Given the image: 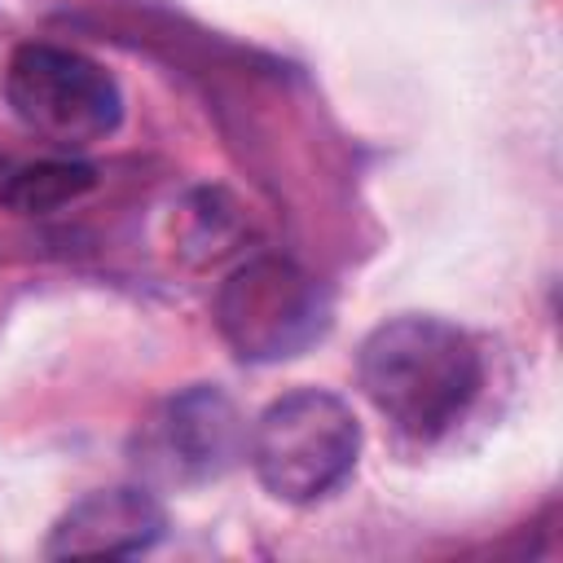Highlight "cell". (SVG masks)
<instances>
[{"label": "cell", "instance_id": "obj_1", "mask_svg": "<svg viewBox=\"0 0 563 563\" xmlns=\"http://www.w3.org/2000/svg\"><path fill=\"white\" fill-rule=\"evenodd\" d=\"M356 378L369 405L405 435H444L479 396L484 361L466 330L440 317H391L356 352Z\"/></svg>", "mask_w": 563, "mask_h": 563}, {"label": "cell", "instance_id": "obj_2", "mask_svg": "<svg viewBox=\"0 0 563 563\" xmlns=\"http://www.w3.org/2000/svg\"><path fill=\"white\" fill-rule=\"evenodd\" d=\"M361 453V427L334 391L299 387L277 396L246 435V457L277 501H317L334 493Z\"/></svg>", "mask_w": 563, "mask_h": 563}, {"label": "cell", "instance_id": "obj_3", "mask_svg": "<svg viewBox=\"0 0 563 563\" xmlns=\"http://www.w3.org/2000/svg\"><path fill=\"white\" fill-rule=\"evenodd\" d=\"M4 92L22 128L66 154L106 141L123 119L114 75L62 44H22L9 57Z\"/></svg>", "mask_w": 563, "mask_h": 563}, {"label": "cell", "instance_id": "obj_4", "mask_svg": "<svg viewBox=\"0 0 563 563\" xmlns=\"http://www.w3.org/2000/svg\"><path fill=\"white\" fill-rule=\"evenodd\" d=\"M330 299L321 282L282 255L238 264L216 290L220 339L242 361H286L325 334Z\"/></svg>", "mask_w": 563, "mask_h": 563}, {"label": "cell", "instance_id": "obj_5", "mask_svg": "<svg viewBox=\"0 0 563 563\" xmlns=\"http://www.w3.org/2000/svg\"><path fill=\"white\" fill-rule=\"evenodd\" d=\"M246 453V427L238 405L211 387H185L158 405L141 427V457L167 484H202L224 475Z\"/></svg>", "mask_w": 563, "mask_h": 563}, {"label": "cell", "instance_id": "obj_6", "mask_svg": "<svg viewBox=\"0 0 563 563\" xmlns=\"http://www.w3.org/2000/svg\"><path fill=\"white\" fill-rule=\"evenodd\" d=\"M167 528V515L158 497L141 484H119V488H97L79 497L62 519L48 528L44 559H84V554H141L150 550Z\"/></svg>", "mask_w": 563, "mask_h": 563}, {"label": "cell", "instance_id": "obj_7", "mask_svg": "<svg viewBox=\"0 0 563 563\" xmlns=\"http://www.w3.org/2000/svg\"><path fill=\"white\" fill-rule=\"evenodd\" d=\"M97 185V172L79 158H44V163H26L13 167L4 180L0 202H9L22 216H48L70 207L75 198H84Z\"/></svg>", "mask_w": 563, "mask_h": 563}, {"label": "cell", "instance_id": "obj_8", "mask_svg": "<svg viewBox=\"0 0 563 563\" xmlns=\"http://www.w3.org/2000/svg\"><path fill=\"white\" fill-rule=\"evenodd\" d=\"M233 211L238 207L220 189H198L194 202L185 207V216L194 220V233H185V242L198 246L202 255H220L233 242V233H238V216Z\"/></svg>", "mask_w": 563, "mask_h": 563}]
</instances>
